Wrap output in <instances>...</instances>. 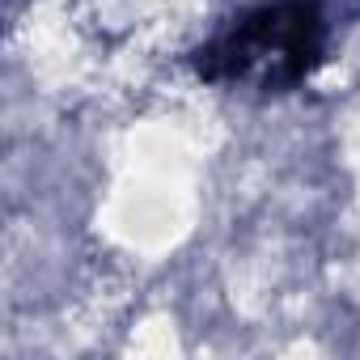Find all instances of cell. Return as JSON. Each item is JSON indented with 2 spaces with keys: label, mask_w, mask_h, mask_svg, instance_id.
<instances>
[{
  "label": "cell",
  "mask_w": 360,
  "mask_h": 360,
  "mask_svg": "<svg viewBox=\"0 0 360 360\" xmlns=\"http://www.w3.org/2000/svg\"><path fill=\"white\" fill-rule=\"evenodd\" d=\"M330 43L322 0H267L233 18L195 51V72L212 85H250L288 94L314 77Z\"/></svg>",
  "instance_id": "1"
}]
</instances>
